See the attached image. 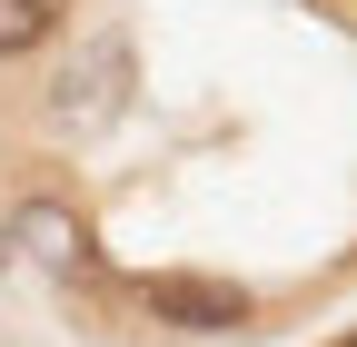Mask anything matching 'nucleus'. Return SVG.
Wrapping results in <instances>:
<instances>
[{"mask_svg": "<svg viewBox=\"0 0 357 347\" xmlns=\"http://www.w3.org/2000/svg\"><path fill=\"white\" fill-rule=\"evenodd\" d=\"M60 40H70V0H0V70L50 60Z\"/></svg>", "mask_w": 357, "mask_h": 347, "instance_id": "nucleus-4", "label": "nucleus"}, {"mask_svg": "<svg viewBox=\"0 0 357 347\" xmlns=\"http://www.w3.org/2000/svg\"><path fill=\"white\" fill-rule=\"evenodd\" d=\"M0 258H10V219H0Z\"/></svg>", "mask_w": 357, "mask_h": 347, "instance_id": "nucleus-5", "label": "nucleus"}, {"mask_svg": "<svg viewBox=\"0 0 357 347\" xmlns=\"http://www.w3.org/2000/svg\"><path fill=\"white\" fill-rule=\"evenodd\" d=\"M307 10H337V0H307Z\"/></svg>", "mask_w": 357, "mask_h": 347, "instance_id": "nucleus-6", "label": "nucleus"}, {"mask_svg": "<svg viewBox=\"0 0 357 347\" xmlns=\"http://www.w3.org/2000/svg\"><path fill=\"white\" fill-rule=\"evenodd\" d=\"M119 109H129V40L100 30V40H79V60H70V70H50L40 119H50V139H100Z\"/></svg>", "mask_w": 357, "mask_h": 347, "instance_id": "nucleus-2", "label": "nucleus"}, {"mask_svg": "<svg viewBox=\"0 0 357 347\" xmlns=\"http://www.w3.org/2000/svg\"><path fill=\"white\" fill-rule=\"evenodd\" d=\"M10 258H30L40 278H60V288H89V278H109V258H100V229L79 219V199L70 189H20L10 199Z\"/></svg>", "mask_w": 357, "mask_h": 347, "instance_id": "nucleus-1", "label": "nucleus"}, {"mask_svg": "<svg viewBox=\"0 0 357 347\" xmlns=\"http://www.w3.org/2000/svg\"><path fill=\"white\" fill-rule=\"evenodd\" d=\"M139 308L169 337H238V327H258V288L199 278V268H159V278H139Z\"/></svg>", "mask_w": 357, "mask_h": 347, "instance_id": "nucleus-3", "label": "nucleus"}]
</instances>
